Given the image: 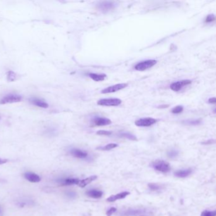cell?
I'll list each match as a JSON object with an SVG mask.
<instances>
[{"label":"cell","mask_w":216,"mask_h":216,"mask_svg":"<svg viewBox=\"0 0 216 216\" xmlns=\"http://www.w3.org/2000/svg\"><path fill=\"white\" fill-rule=\"evenodd\" d=\"M117 146H118V145L116 144V143H110V144L106 145L105 146H103V147L98 148V149L107 151V150H112L113 148H116V147H117Z\"/></svg>","instance_id":"44dd1931"},{"label":"cell","mask_w":216,"mask_h":216,"mask_svg":"<svg viewBox=\"0 0 216 216\" xmlns=\"http://www.w3.org/2000/svg\"><path fill=\"white\" fill-rule=\"evenodd\" d=\"M214 20H215V15L214 14H210L209 15H207V17L205 19V22L209 23V22H213Z\"/></svg>","instance_id":"4316f807"},{"label":"cell","mask_w":216,"mask_h":216,"mask_svg":"<svg viewBox=\"0 0 216 216\" xmlns=\"http://www.w3.org/2000/svg\"><path fill=\"white\" fill-rule=\"evenodd\" d=\"M209 103H215L216 102V100H215V97H213V98H211L209 99Z\"/></svg>","instance_id":"4dcf8cb0"},{"label":"cell","mask_w":216,"mask_h":216,"mask_svg":"<svg viewBox=\"0 0 216 216\" xmlns=\"http://www.w3.org/2000/svg\"><path fill=\"white\" fill-rule=\"evenodd\" d=\"M96 179H97L96 176H91L87 177V178L84 179L82 181H80L78 185H79V186H80L81 188H84V187H85L86 186H87V185L89 184V183H91V182L96 180Z\"/></svg>","instance_id":"5bb4252c"},{"label":"cell","mask_w":216,"mask_h":216,"mask_svg":"<svg viewBox=\"0 0 216 216\" xmlns=\"http://www.w3.org/2000/svg\"><path fill=\"white\" fill-rule=\"evenodd\" d=\"M80 180L78 179L74 178H68L62 180L61 181V184L64 186H67V185H72V184H78Z\"/></svg>","instance_id":"ac0fdd59"},{"label":"cell","mask_w":216,"mask_h":216,"mask_svg":"<svg viewBox=\"0 0 216 216\" xmlns=\"http://www.w3.org/2000/svg\"><path fill=\"white\" fill-rule=\"evenodd\" d=\"M91 122L97 126H107L109 125L112 123L111 120L106 117H99L98 116H95L91 120Z\"/></svg>","instance_id":"9c48e42d"},{"label":"cell","mask_w":216,"mask_h":216,"mask_svg":"<svg viewBox=\"0 0 216 216\" xmlns=\"http://www.w3.org/2000/svg\"><path fill=\"white\" fill-rule=\"evenodd\" d=\"M191 83V80L186 79V80H181L177 82H174L172 83L170 86V88L174 91H179L180 89H181L183 87L186 86L187 85H189Z\"/></svg>","instance_id":"ba28073f"},{"label":"cell","mask_w":216,"mask_h":216,"mask_svg":"<svg viewBox=\"0 0 216 216\" xmlns=\"http://www.w3.org/2000/svg\"><path fill=\"white\" fill-rule=\"evenodd\" d=\"M167 107H168V105H162V106H160L159 108H160V109H162V108H167Z\"/></svg>","instance_id":"d6a6232c"},{"label":"cell","mask_w":216,"mask_h":216,"mask_svg":"<svg viewBox=\"0 0 216 216\" xmlns=\"http://www.w3.org/2000/svg\"><path fill=\"white\" fill-rule=\"evenodd\" d=\"M177 154H178V152H177V151H176V150H171L170 152L168 153V155H169V157H171V158H174V157H176L177 155Z\"/></svg>","instance_id":"f1b7e54d"},{"label":"cell","mask_w":216,"mask_h":216,"mask_svg":"<svg viewBox=\"0 0 216 216\" xmlns=\"http://www.w3.org/2000/svg\"><path fill=\"white\" fill-rule=\"evenodd\" d=\"M201 120L200 119H192V120H187L183 121L184 124H186L188 126H197L201 124Z\"/></svg>","instance_id":"ffe728a7"},{"label":"cell","mask_w":216,"mask_h":216,"mask_svg":"<svg viewBox=\"0 0 216 216\" xmlns=\"http://www.w3.org/2000/svg\"><path fill=\"white\" fill-rule=\"evenodd\" d=\"M26 178L31 183H38L41 181L40 176L33 172H27L24 174Z\"/></svg>","instance_id":"7c38bea8"},{"label":"cell","mask_w":216,"mask_h":216,"mask_svg":"<svg viewBox=\"0 0 216 216\" xmlns=\"http://www.w3.org/2000/svg\"><path fill=\"white\" fill-rule=\"evenodd\" d=\"M8 162V160L7 159H2V158H0V165H2V164H6V162Z\"/></svg>","instance_id":"1f68e13d"},{"label":"cell","mask_w":216,"mask_h":216,"mask_svg":"<svg viewBox=\"0 0 216 216\" xmlns=\"http://www.w3.org/2000/svg\"><path fill=\"white\" fill-rule=\"evenodd\" d=\"M96 134L98 135H101V136H109V135H110L112 134V132H111V131L101 130V131H97Z\"/></svg>","instance_id":"d4e9b609"},{"label":"cell","mask_w":216,"mask_h":216,"mask_svg":"<svg viewBox=\"0 0 216 216\" xmlns=\"http://www.w3.org/2000/svg\"><path fill=\"white\" fill-rule=\"evenodd\" d=\"M145 211H141V210H130L127 211L124 214H122L123 215H141L145 214Z\"/></svg>","instance_id":"d6986e66"},{"label":"cell","mask_w":216,"mask_h":216,"mask_svg":"<svg viewBox=\"0 0 216 216\" xmlns=\"http://www.w3.org/2000/svg\"><path fill=\"white\" fill-rule=\"evenodd\" d=\"M2 213H3V210H2V208L0 207V215H2Z\"/></svg>","instance_id":"836d02e7"},{"label":"cell","mask_w":216,"mask_h":216,"mask_svg":"<svg viewBox=\"0 0 216 216\" xmlns=\"http://www.w3.org/2000/svg\"><path fill=\"white\" fill-rule=\"evenodd\" d=\"M157 120L152 117H146L138 119L135 122V125L138 127H149L155 124Z\"/></svg>","instance_id":"8992f818"},{"label":"cell","mask_w":216,"mask_h":216,"mask_svg":"<svg viewBox=\"0 0 216 216\" xmlns=\"http://www.w3.org/2000/svg\"><path fill=\"white\" fill-rule=\"evenodd\" d=\"M215 215H216L215 211L210 212V211H204L201 215V216H215Z\"/></svg>","instance_id":"484cf974"},{"label":"cell","mask_w":216,"mask_h":216,"mask_svg":"<svg viewBox=\"0 0 216 216\" xmlns=\"http://www.w3.org/2000/svg\"><path fill=\"white\" fill-rule=\"evenodd\" d=\"M71 153L74 157L78 159H84L88 156V153L86 152H84L79 149H72L71 151Z\"/></svg>","instance_id":"4fadbf2b"},{"label":"cell","mask_w":216,"mask_h":216,"mask_svg":"<svg viewBox=\"0 0 216 216\" xmlns=\"http://www.w3.org/2000/svg\"><path fill=\"white\" fill-rule=\"evenodd\" d=\"M16 79V74L13 71H9L7 74V80L10 82H13Z\"/></svg>","instance_id":"603a6c76"},{"label":"cell","mask_w":216,"mask_h":216,"mask_svg":"<svg viewBox=\"0 0 216 216\" xmlns=\"http://www.w3.org/2000/svg\"><path fill=\"white\" fill-rule=\"evenodd\" d=\"M117 6L116 2L111 1L99 2L96 5V9L103 13H107L115 9Z\"/></svg>","instance_id":"6da1fadb"},{"label":"cell","mask_w":216,"mask_h":216,"mask_svg":"<svg viewBox=\"0 0 216 216\" xmlns=\"http://www.w3.org/2000/svg\"><path fill=\"white\" fill-rule=\"evenodd\" d=\"M130 194L129 192L127 191H125V192H122L120 193H118L117 195H112L111 197H109L106 199L107 202H115L117 200H120V199H123L126 198L127 195H129Z\"/></svg>","instance_id":"30bf717a"},{"label":"cell","mask_w":216,"mask_h":216,"mask_svg":"<svg viewBox=\"0 0 216 216\" xmlns=\"http://www.w3.org/2000/svg\"><path fill=\"white\" fill-rule=\"evenodd\" d=\"M121 103L122 100L119 98H105L98 100L97 104L101 106H115L119 105Z\"/></svg>","instance_id":"277c9868"},{"label":"cell","mask_w":216,"mask_h":216,"mask_svg":"<svg viewBox=\"0 0 216 216\" xmlns=\"http://www.w3.org/2000/svg\"><path fill=\"white\" fill-rule=\"evenodd\" d=\"M157 61L155 60H145L143 61H141V62H139L138 64H137L135 65L134 68L136 69V71H144L147 70V69L152 67L155 64H157Z\"/></svg>","instance_id":"3957f363"},{"label":"cell","mask_w":216,"mask_h":216,"mask_svg":"<svg viewBox=\"0 0 216 216\" xmlns=\"http://www.w3.org/2000/svg\"><path fill=\"white\" fill-rule=\"evenodd\" d=\"M86 195L93 198H99L103 195V192L96 190H91L86 192Z\"/></svg>","instance_id":"9a60e30c"},{"label":"cell","mask_w":216,"mask_h":216,"mask_svg":"<svg viewBox=\"0 0 216 216\" xmlns=\"http://www.w3.org/2000/svg\"><path fill=\"white\" fill-rule=\"evenodd\" d=\"M192 170L191 169H186V170H181L178 171L174 173L175 176L178 177H185L188 176L190 174H191Z\"/></svg>","instance_id":"e0dca14e"},{"label":"cell","mask_w":216,"mask_h":216,"mask_svg":"<svg viewBox=\"0 0 216 216\" xmlns=\"http://www.w3.org/2000/svg\"><path fill=\"white\" fill-rule=\"evenodd\" d=\"M116 211H117L116 208L112 207V208H110V209L109 211L106 212V215L107 216H111L115 212H116Z\"/></svg>","instance_id":"f546056e"},{"label":"cell","mask_w":216,"mask_h":216,"mask_svg":"<svg viewBox=\"0 0 216 216\" xmlns=\"http://www.w3.org/2000/svg\"><path fill=\"white\" fill-rule=\"evenodd\" d=\"M148 187H149L152 190H153V191L158 190L160 189V186H159V185H157V184H154V183L148 184Z\"/></svg>","instance_id":"83f0119b"},{"label":"cell","mask_w":216,"mask_h":216,"mask_svg":"<svg viewBox=\"0 0 216 216\" xmlns=\"http://www.w3.org/2000/svg\"><path fill=\"white\" fill-rule=\"evenodd\" d=\"M120 135L121 137L126 138L130 140H133V141H137L138 140L137 138L134 135L131 134V133H122Z\"/></svg>","instance_id":"7402d4cb"},{"label":"cell","mask_w":216,"mask_h":216,"mask_svg":"<svg viewBox=\"0 0 216 216\" xmlns=\"http://www.w3.org/2000/svg\"><path fill=\"white\" fill-rule=\"evenodd\" d=\"M89 76L90 78H91L92 80L96 81V82L102 81L106 78L105 74H95V73H90L89 74Z\"/></svg>","instance_id":"2e32d148"},{"label":"cell","mask_w":216,"mask_h":216,"mask_svg":"<svg viewBox=\"0 0 216 216\" xmlns=\"http://www.w3.org/2000/svg\"><path fill=\"white\" fill-rule=\"evenodd\" d=\"M152 167L155 170L163 173H167L171 170L170 165L164 160H156L152 164Z\"/></svg>","instance_id":"7a4b0ae2"},{"label":"cell","mask_w":216,"mask_h":216,"mask_svg":"<svg viewBox=\"0 0 216 216\" xmlns=\"http://www.w3.org/2000/svg\"><path fill=\"white\" fill-rule=\"evenodd\" d=\"M183 111V106L181 105H178V106H176L174 107L173 109H172L171 112L172 113L177 114V113H181Z\"/></svg>","instance_id":"cb8c5ba5"},{"label":"cell","mask_w":216,"mask_h":216,"mask_svg":"<svg viewBox=\"0 0 216 216\" xmlns=\"http://www.w3.org/2000/svg\"><path fill=\"white\" fill-rule=\"evenodd\" d=\"M127 86V84L126 83H121V84H117L115 85L110 86L107 87L102 90L101 92L102 94H106V93H111V92H117L121 89L126 88Z\"/></svg>","instance_id":"52a82bcc"},{"label":"cell","mask_w":216,"mask_h":216,"mask_svg":"<svg viewBox=\"0 0 216 216\" xmlns=\"http://www.w3.org/2000/svg\"><path fill=\"white\" fill-rule=\"evenodd\" d=\"M22 99V98L20 95L10 94L9 95H6L4 98H3L1 99V101H0V103L2 104V105H4V104H8V103H18L21 101Z\"/></svg>","instance_id":"5b68a950"},{"label":"cell","mask_w":216,"mask_h":216,"mask_svg":"<svg viewBox=\"0 0 216 216\" xmlns=\"http://www.w3.org/2000/svg\"><path fill=\"white\" fill-rule=\"evenodd\" d=\"M30 103L33 104L35 106H37L40 108H43V109H46L48 107V104L45 102L44 101L38 98H32L30 99Z\"/></svg>","instance_id":"8fae6325"}]
</instances>
